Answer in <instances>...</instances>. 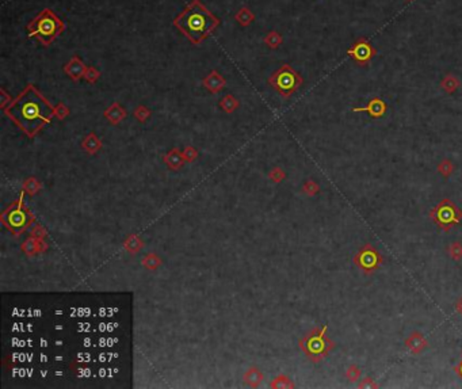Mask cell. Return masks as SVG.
Instances as JSON below:
<instances>
[{
	"mask_svg": "<svg viewBox=\"0 0 462 389\" xmlns=\"http://www.w3.org/2000/svg\"><path fill=\"white\" fill-rule=\"evenodd\" d=\"M103 115L111 125H117L126 118V110L119 103L114 102L109 109L105 110Z\"/></svg>",
	"mask_w": 462,
	"mask_h": 389,
	"instance_id": "cell-13",
	"label": "cell"
},
{
	"mask_svg": "<svg viewBox=\"0 0 462 389\" xmlns=\"http://www.w3.org/2000/svg\"><path fill=\"white\" fill-rule=\"evenodd\" d=\"M358 388L359 389H374V388H379V385L377 382L374 381V378L371 377H364L360 380V382L358 384Z\"/></svg>",
	"mask_w": 462,
	"mask_h": 389,
	"instance_id": "cell-33",
	"label": "cell"
},
{
	"mask_svg": "<svg viewBox=\"0 0 462 389\" xmlns=\"http://www.w3.org/2000/svg\"><path fill=\"white\" fill-rule=\"evenodd\" d=\"M301 191L308 197H314L318 191H320V186H318L317 182H314L313 179H309V181H307L304 183Z\"/></svg>",
	"mask_w": 462,
	"mask_h": 389,
	"instance_id": "cell-27",
	"label": "cell"
},
{
	"mask_svg": "<svg viewBox=\"0 0 462 389\" xmlns=\"http://www.w3.org/2000/svg\"><path fill=\"white\" fill-rule=\"evenodd\" d=\"M39 189V183L35 182V179H27L25 182V190H26L29 194H35Z\"/></svg>",
	"mask_w": 462,
	"mask_h": 389,
	"instance_id": "cell-36",
	"label": "cell"
},
{
	"mask_svg": "<svg viewBox=\"0 0 462 389\" xmlns=\"http://www.w3.org/2000/svg\"><path fill=\"white\" fill-rule=\"evenodd\" d=\"M39 246H41V239H37V238H30L27 239L26 242L23 243V251L27 254H31V252H35V251H41L39 249Z\"/></svg>",
	"mask_w": 462,
	"mask_h": 389,
	"instance_id": "cell-28",
	"label": "cell"
},
{
	"mask_svg": "<svg viewBox=\"0 0 462 389\" xmlns=\"http://www.w3.org/2000/svg\"><path fill=\"white\" fill-rule=\"evenodd\" d=\"M303 76L297 71H294L289 64H284L269 77L270 86L284 98L292 96L303 86Z\"/></svg>",
	"mask_w": 462,
	"mask_h": 389,
	"instance_id": "cell-5",
	"label": "cell"
},
{
	"mask_svg": "<svg viewBox=\"0 0 462 389\" xmlns=\"http://www.w3.org/2000/svg\"><path fill=\"white\" fill-rule=\"evenodd\" d=\"M454 372L457 373V376H458V377L462 380V359L459 361L458 365H455L454 366Z\"/></svg>",
	"mask_w": 462,
	"mask_h": 389,
	"instance_id": "cell-38",
	"label": "cell"
},
{
	"mask_svg": "<svg viewBox=\"0 0 462 389\" xmlns=\"http://www.w3.org/2000/svg\"><path fill=\"white\" fill-rule=\"evenodd\" d=\"M375 53H377V50L374 49V46L371 45L366 38L356 40L351 45V48L347 50V54L352 57V60L355 61L359 67H368L370 64V61L373 60V57L375 56Z\"/></svg>",
	"mask_w": 462,
	"mask_h": 389,
	"instance_id": "cell-8",
	"label": "cell"
},
{
	"mask_svg": "<svg viewBox=\"0 0 462 389\" xmlns=\"http://www.w3.org/2000/svg\"><path fill=\"white\" fill-rule=\"evenodd\" d=\"M99 77H101V72L98 69L94 68V67H87L86 73H84V79L87 80L88 83H95Z\"/></svg>",
	"mask_w": 462,
	"mask_h": 389,
	"instance_id": "cell-31",
	"label": "cell"
},
{
	"mask_svg": "<svg viewBox=\"0 0 462 389\" xmlns=\"http://www.w3.org/2000/svg\"><path fill=\"white\" fill-rule=\"evenodd\" d=\"M82 148L88 153H96V152L102 148V141L99 140L95 133H90L83 141H82Z\"/></svg>",
	"mask_w": 462,
	"mask_h": 389,
	"instance_id": "cell-15",
	"label": "cell"
},
{
	"mask_svg": "<svg viewBox=\"0 0 462 389\" xmlns=\"http://www.w3.org/2000/svg\"><path fill=\"white\" fill-rule=\"evenodd\" d=\"M282 41H284V40H282V35H280L278 31H270V33H267V35L263 38V42L269 46L270 49H278L280 44H282Z\"/></svg>",
	"mask_w": 462,
	"mask_h": 389,
	"instance_id": "cell-20",
	"label": "cell"
},
{
	"mask_svg": "<svg viewBox=\"0 0 462 389\" xmlns=\"http://www.w3.org/2000/svg\"><path fill=\"white\" fill-rule=\"evenodd\" d=\"M26 223H27L26 215H25V213H23L21 209H16V210H14V212L11 213V216H10V224H11L12 227H18V228L22 227L23 228L25 225H26Z\"/></svg>",
	"mask_w": 462,
	"mask_h": 389,
	"instance_id": "cell-23",
	"label": "cell"
},
{
	"mask_svg": "<svg viewBox=\"0 0 462 389\" xmlns=\"http://www.w3.org/2000/svg\"><path fill=\"white\" fill-rule=\"evenodd\" d=\"M270 386L271 388H277V389H286V388H294V382L288 377V376H285V374H280L278 377H275L273 381L270 382Z\"/></svg>",
	"mask_w": 462,
	"mask_h": 389,
	"instance_id": "cell-21",
	"label": "cell"
},
{
	"mask_svg": "<svg viewBox=\"0 0 462 389\" xmlns=\"http://www.w3.org/2000/svg\"><path fill=\"white\" fill-rule=\"evenodd\" d=\"M160 265H162V259L153 252L148 254V255L143 259V266L148 268V270H156Z\"/></svg>",
	"mask_w": 462,
	"mask_h": 389,
	"instance_id": "cell-26",
	"label": "cell"
},
{
	"mask_svg": "<svg viewBox=\"0 0 462 389\" xmlns=\"http://www.w3.org/2000/svg\"><path fill=\"white\" fill-rule=\"evenodd\" d=\"M352 262L365 276H371L375 271H378L385 259H384L383 254L379 252L374 246L366 243L358 249Z\"/></svg>",
	"mask_w": 462,
	"mask_h": 389,
	"instance_id": "cell-7",
	"label": "cell"
},
{
	"mask_svg": "<svg viewBox=\"0 0 462 389\" xmlns=\"http://www.w3.org/2000/svg\"><path fill=\"white\" fill-rule=\"evenodd\" d=\"M7 115L14 120L29 136H34L54 115V109L42 96L35 87L29 86L14 101L10 109H6Z\"/></svg>",
	"mask_w": 462,
	"mask_h": 389,
	"instance_id": "cell-1",
	"label": "cell"
},
{
	"mask_svg": "<svg viewBox=\"0 0 462 389\" xmlns=\"http://www.w3.org/2000/svg\"><path fill=\"white\" fill-rule=\"evenodd\" d=\"M430 219L444 232H450L462 221V210L449 198H445L430 210Z\"/></svg>",
	"mask_w": 462,
	"mask_h": 389,
	"instance_id": "cell-6",
	"label": "cell"
},
{
	"mask_svg": "<svg viewBox=\"0 0 462 389\" xmlns=\"http://www.w3.org/2000/svg\"><path fill=\"white\" fill-rule=\"evenodd\" d=\"M269 178L274 182V183H279V182H282L285 178H286V174H285V171L282 170V168H279V167H274L273 170L270 171Z\"/></svg>",
	"mask_w": 462,
	"mask_h": 389,
	"instance_id": "cell-30",
	"label": "cell"
},
{
	"mask_svg": "<svg viewBox=\"0 0 462 389\" xmlns=\"http://www.w3.org/2000/svg\"><path fill=\"white\" fill-rule=\"evenodd\" d=\"M54 115H56L58 120H64L65 117L69 115V109L65 106L64 103H58L56 107H54Z\"/></svg>",
	"mask_w": 462,
	"mask_h": 389,
	"instance_id": "cell-34",
	"label": "cell"
},
{
	"mask_svg": "<svg viewBox=\"0 0 462 389\" xmlns=\"http://www.w3.org/2000/svg\"><path fill=\"white\" fill-rule=\"evenodd\" d=\"M447 252L450 255L453 261L458 262L462 259V243L461 242H453L447 247Z\"/></svg>",
	"mask_w": 462,
	"mask_h": 389,
	"instance_id": "cell-25",
	"label": "cell"
},
{
	"mask_svg": "<svg viewBox=\"0 0 462 389\" xmlns=\"http://www.w3.org/2000/svg\"><path fill=\"white\" fill-rule=\"evenodd\" d=\"M408 2H412V0H408Z\"/></svg>",
	"mask_w": 462,
	"mask_h": 389,
	"instance_id": "cell-39",
	"label": "cell"
},
{
	"mask_svg": "<svg viewBox=\"0 0 462 389\" xmlns=\"http://www.w3.org/2000/svg\"><path fill=\"white\" fill-rule=\"evenodd\" d=\"M86 69H87V67L79 56L71 57V60L64 65V72L73 82H79L82 77H84Z\"/></svg>",
	"mask_w": 462,
	"mask_h": 389,
	"instance_id": "cell-11",
	"label": "cell"
},
{
	"mask_svg": "<svg viewBox=\"0 0 462 389\" xmlns=\"http://www.w3.org/2000/svg\"><path fill=\"white\" fill-rule=\"evenodd\" d=\"M204 87L209 90L212 94H217L225 87V79L220 75V72L212 71L204 79Z\"/></svg>",
	"mask_w": 462,
	"mask_h": 389,
	"instance_id": "cell-12",
	"label": "cell"
},
{
	"mask_svg": "<svg viewBox=\"0 0 462 389\" xmlns=\"http://www.w3.org/2000/svg\"><path fill=\"white\" fill-rule=\"evenodd\" d=\"M220 107L225 111V113L231 114L239 107V101H237L233 95L228 94L220 101Z\"/></svg>",
	"mask_w": 462,
	"mask_h": 389,
	"instance_id": "cell-19",
	"label": "cell"
},
{
	"mask_svg": "<svg viewBox=\"0 0 462 389\" xmlns=\"http://www.w3.org/2000/svg\"><path fill=\"white\" fill-rule=\"evenodd\" d=\"M459 86H461V83H459V80L457 79L454 75H446L444 79H442V82H440V87H442V90L449 95L454 94L455 91L459 88Z\"/></svg>",
	"mask_w": 462,
	"mask_h": 389,
	"instance_id": "cell-17",
	"label": "cell"
},
{
	"mask_svg": "<svg viewBox=\"0 0 462 389\" xmlns=\"http://www.w3.org/2000/svg\"><path fill=\"white\" fill-rule=\"evenodd\" d=\"M182 153L186 162H193V160L197 159L198 156V151L193 147H186L185 151H183Z\"/></svg>",
	"mask_w": 462,
	"mask_h": 389,
	"instance_id": "cell-35",
	"label": "cell"
},
{
	"mask_svg": "<svg viewBox=\"0 0 462 389\" xmlns=\"http://www.w3.org/2000/svg\"><path fill=\"white\" fill-rule=\"evenodd\" d=\"M404 344H406V347L408 348L411 354L419 355L428 347V340L426 339V336L421 333L413 331V333H411L407 336V339L404 340Z\"/></svg>",
	"mask_w": 462,
	"mask_h": 389,
	"instance_id": "cell-10",
	"label": "cell"
},
{
	"mask_svg": "<svg viewBox=\"0 0 462 389\" xmlns=\"http://www.w3.org/2000/svg\"><path fill=\"white\" fill-rule=\"evenodd\" d=\"M455 310H457V314H458L459 316H462V297H459V299L457 300V302H455Z\"/></svg>",
	"mask_w": 462,
	"mask_h": 389,
	"instance_id": "cell-37",
	"label": "cell"
},
{
	"mask_svg": "<svg viewBox=\"0 0 462 389\" xmlns=\"http://www.w3.org/2000/svg\"><path fill=\"white\" fill-rule=\"evenodd\" d=\"M243 380H244V382H246L247 385L255 388V386H258L259 384L263 381V373L259 371L258 367H250V369L246 372V374H244Z\"/></svg>",
	"mask_w": 462,
	"mask_h": 389,
	"instance_id": "cell-16",
	"label": "cell"
},
{
	"mask_svg": "<svg viewBox=\"0 0 462 389\" xmlns=\"http://www.w3.org/2000/svg\"><path fill=\"white\" fill-rule=\"evenodd\" d=\"M436 170L444 178H449L453 172H454V163L451 162L450 159H444L440 160V163L436 167Z\"/></svg>",
	"mask_w": 462,
	"mask_h": 389,
	"instance_id": "cell-24",
	"label": "cell"
},
{
	"mask_svg": "<svg viewBox=\"0 0 462 389\" xmlns=\"http://www.w3.org/2000/svg\"><path fill=\"white\" fill-rule=\"evenodd\" d=\"M185 158H183V153L179 151L178 148H174V149H171L166 156H164V163H166L168 168L171 170H179L180 167L185 164Z\"/></svg>",
	"mask_w": 462,
	"mask_h": 389,
	"instance_id": "cell-14",
	"label": "cell"
},
{
	"mask_svg": "<svg viewBox=\"0 0 462 389\" xmlns=\"http://www.w3.org/2000/svg\"><path fill=\"white\" fill-rule=\"evenodd\" d=\"M235 19H236V22L239 23L240 26L246 27V26H250L251 23L254 22L255 15H254V12L251 11L250 8L243 7V8H240L239 12H237V14L235 15Z\"/></svg>",
	"mask_w": 462,
	"mask_h": 389,
	"instance_id": "cell-18",
	"label": "cell"
},
{
	"mask_svg": "<svg viewBox=\"0 0 462 389\" xmlns=\"http://www.w3.org/2000/svg\"><path fill=\"white\" fill-rule=\"evenodd\" d=\"M388 105L378 96H374L364 107H352V113H368L370 118H383L387 114Z\"/></svg>",
	"mask_w": 462,
	"mask_h": 389,
	"instance_id": "cell-9",
	"label": "cell"
},
{
	"mask_svg": "<svg viewBox=\"0 0 462 389\" xmlns=\"http://www.w3.org/2000/svg\"><path fill=\"white\" fill-rule=\"evenodd\" d=\"M221 19L213 15L201 0H191L174 19V26L193 45H199L220 26Z\"/></svg>",
	"mask_w": 462,
	"mask_h": 389,
	"instance_id": "cell-2",
	"label": "cell"
},
{
	"mask_svg": "<svg viewBox=\"0 0 462 389\" xmlns=\"http://www.w3.org/2000/svg\"><path fill=\"white\" fill-rule=\"evenodd\" d=\"M26 29L29 37L35 38L41 45L49 46L57 37L64 33L65 23L50 8H44L34 19L27 23Z\"/></svg>",
	"mask_w": 462,
	"mask_h": 389,
	"instance_id": "cell-3",
	"label": "cell"
},
{
	"mask_svg": "<svg viewBox=\"0 0 462 389\" xmlns=\"http://www.w3.org/2000/svg\"><path fill=\"white\" fill-rule=\"evenodd\" d=\"M327 325L314 327L299 339V347L311 362L320 363L335 348V342L327 335Z\"/></svg>",
	"mask_w": 462,
	"mask_h": 389,
	"instance_id": "cell-4",
	"label": "cell"
},
{
	"mask_svg": "<svg viewBox=\"0 0 462 389\" xmlns=\"http://www.w3.org/2000/svg\"><path fill=\"white\" fill-rule=\"evenodd\" d=\"M124 247H125L126 251H129L130 254H137L141 249V247H143V242H141V239H138L137 236L133 235V236H129V238L124 242Z\"/></svg>",
	"mask_w": 462,
	"mask_h": 389,
	"instance_id": "cell-22",
	"label": "cell"
},
{
	"mask_svg": "<svg viewBox=\"0 0 462 389\" xmlns=\"http://www.w3.org/2000/svg\"><path fill=\"white\" fill-rule=\"evenodd\" d=\"M149 115H151V111H149V109H147L145 106H138L134 110V117H136L140 122L147 121L149 118Z\"/></svg>",
	"mask_w": 462,
	"mask_h": 389,
	"instance_id": "cell-32",
	"label": "cell"
},
{
	"mask_svg": "<svg viewBox=\"0 0 462 389\" xmlns=\"http://www.w3.org/2000/svg\"><path fill=\"white\" fill-rule=\"evenodd\" d=\"M360 374H362V371H360L356 365H350V366L346 369V378H347L350 382L358 381L360 378Z\"/></svg>",
	"mask_w": 462,
	"mask_h": 389,
	"instance_id": "cell-29",
	"label": "cell"
}]
</instances>
